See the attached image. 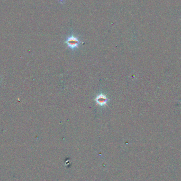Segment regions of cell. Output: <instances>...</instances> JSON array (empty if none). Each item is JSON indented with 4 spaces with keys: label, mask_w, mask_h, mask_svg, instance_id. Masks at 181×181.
Wrapping results in <instances>:
<instances>
[{
    "label": "cell",
    "mask_w": 181,
    "mask_h": 181,
    "mask_svg": "<svg viewBox=\"0 0 181 181\" xmlns=\"http://www.w3.org/2000/svg\"><path fill=\"white\" fill-rule=\"evenodd\" d=\"M65 43L67 44V46L69 48L74 49L78 48L79 44L81 43V41L79 40L78 37L74 36V35H72L67 38V40L65 41Z\"/></svg>",
    "instance_id": "obj_1"
},
{
    "label": "cell",
    "mask_w": 181,
    "mask_h": 181,
    "mask_svg": "<svg viewBox=\"0 0 181 181\" xmlns=\"http://www.w3.org/2000/svg\"><path fill=\"white\" fill-rule=\"evenodd\" d=\"M95 101L97 103V104L99 105L100 106H104L106 105V104L108 101V99L106 96L104 94H100L96 97Z\"/></svg>",
    "instance_id": "obj_2"
},
{
    "label": "cell",
    "mask_w": 181,
    "mask_h": 181,
    "mask_svg": "<svg viewBox=\"0 0 181 181\" xmlns=\"http://www.w3.org/2000/svg\"><path fill=\"white\" fill-rule=\"evenodd\" d=\"M59 1H60V2L61 3H64L65 1V0H59Z\"/></svg>",
    "instance_id": "obj_3"
}]
</instances>
